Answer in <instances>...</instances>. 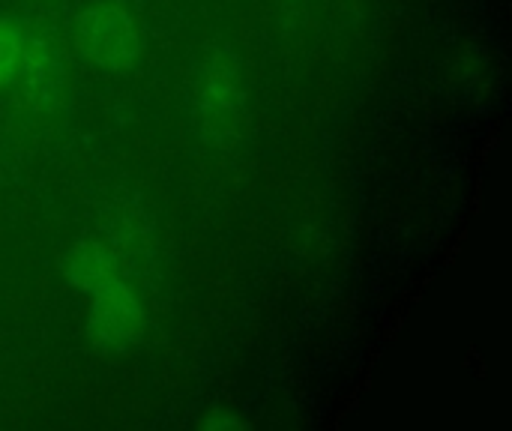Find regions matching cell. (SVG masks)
Masks as SVG:
<instances>
[{
	"instance_id": "3",
	"label": "cell",
	"mask_w": 512,
	"mask_h": 431,
	"mask_svg": "<svg viewBox=\"0 0 512 431\" xmlns=\"http://www.w3.org/2000/svg\"><path fill=\"white\" fill-rule=\"evenodd\" d=\"M78 33L87 45V54L102 66H123L138 54L135 21L117 6H96L84 12Z\"/></svg>"
},
{
	"instance_id": "6",
	"label": "cell",
	"mask_w": 512,
	"mask_h": 431,
	"mask_svg": "<svg viewBox=\"0 0 512 431\" xmlns=\"http://www.w3.org/2000/svg\"><path fill=\"white\" fill-rule=\"evenodd\" d=\"M24 36L12 21H0V84L18 75L24 57Z\"/></svg>"
},
{
	"instance_id": "1",
	"label": "cell",
	"mask_w": 512,
	"mask_h": 431,
	"mask_svg": "<svg viewBox=\"0 0 512 431\" xmlns=\"http://www.w3.org/2000/svg\"><path fill=\"white\" fill-rule=\"evenodd\" d=\"M198 129L207 141L225 144L234 138L243 120V87L237 60L228 51H216L201 72V90L195 99Z\"/></svg>"
},
{
	"instance_id": "2",
	"label": "cell",
	"mask_w": 512,
	"mask_h": 431,
	"mask_svg": "<svg viewBox=\"0 0 512 431\" xmlns=\"http://www.w3.org/2000/svg\"><path fill=\"white\" fill-rule=\"evenodd\" d=\"M81 291L93 297L90 330L105 345H126L141 330V303L135 291L117 276V267L93 276Z\"/></svg>"
},
{
	"instance_id": "5",
	"label": "cell",
	"mask_w": 512,
	"mask_h": 431,
	"mask_svg": "<svg viewBox=\"0 0 512 431\" xmlns=\"http://www.w3.org/2000/svg\"><path fill=\"white\" fill-rule=\"evenodd\" d=\"M24 69V81H27V90L33 96H54L57 90V63L54 57L45 51V45H24V57H21V66L18 72Z\"/></svg>"
},
{
	"instance_id": "4",
	"label": "cell",
	"mask_w": 512,
	"mask_h": 431,
	"mask_svg": "<svg viewBox=\"0 0 512 431\" xmlns=\"http://www.w3.org/2000/svg\"><path fill=\"white\" fill-rule=\"evenodd\" d=\"M114 261H126V267H141L150 261L153 240H150V225L135 201H123L114 216H111V246H108Z\"/></svg>"
},
{
	"instance_id": "7",
	"label": "cell",
	"mask_w": 512,
	"mask_h": 431,
	"mask_svg": "<svg viewBox=\"0 0 512 431\" xmlns=\"http://www.w3.org/2000/svg\"><path fill=\"white\" fill-rule=\"evenodd\" d=\"M204 426H207V429H243V423H237V420H228V417H216V420H207Z\"/></svg>"
}]
</instances>
